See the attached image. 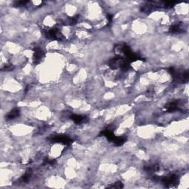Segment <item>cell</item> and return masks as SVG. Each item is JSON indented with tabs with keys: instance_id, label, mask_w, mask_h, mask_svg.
<instances>
[{
	"instance_id": "3",
	"label": "cell",
	"mask_w": 189,
	"mask_h": 189,
	"mask_svg": "<svg viewBox=\"0 0 189 189\" xmlns=\"http://www.w3.org/2000/svg\"><path fill=\"white\" fill-rule=\"evenodd\" d=\"M71 120H72L75 123H84L87 121V117L83 115H79V114H73L70 117Z\"/></svg>"
},
{
	"instance_id": "1",
	"label": "cell",
	"mask_w": 189,
	"mask_h": 189,
	"mask_svg": "<svg viewBox=\"0 0 189 189\" xmlns=\"http://www.w3.org/2000/svg\"><path fill=\"white\" fill-rule=\"evenodd\" d=\"M44 52L43 50L41 47H35L33 56V60L34 64H37L41 62V60L44 59Z\"/></svg>"
},
{
	"instance_id": "2",
	"label": "cell",
	"mask_w": 189,
	"mask_h": 189,
	"mask_svg": "<svg viewBox=\"0 0 189 189\" xmlns=\"http://www.w3.org/2000/svg\"><path fill=\"white\" fill-rule=\"evenodd\" d=\"M19 114H20L19 109L15 108V109H12V110L8 114V115L6 116V119H7V120H13V119H15L19 117Z\"/></svg>"
}]
</instances>
